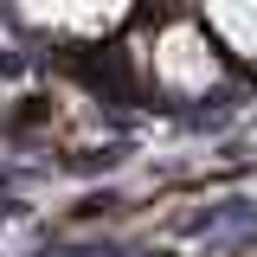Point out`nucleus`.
<instances>
[{"mask_svg":"<svg viewBox=\"0 0 257 257\" xmlns=\"http://www.w3.org/2000/svg\"><path fill=\"white\" fill-rule=\"evenodd\" d=\"M148 77L167 96H206V90H219V45L206 39V26H167L155 39Z\"/></svg>","mask_w":257,"mask_h":257,"instance_id":"1","label":"nucleus"},{"mask_svg":"<svg viewBox=\"0 0 257 257\" xmlns=\"http://www.w3.org/2000/svg\"><path fill=\"white\" fill-rule=\"evenodd\" d=\"M199 7H206V26L225 39V52L257 64V0H199Z\"/></svg>","mask_w":257,"mask_h":257,"instance_id":"2","label":"nucleus"}]
</instances>
